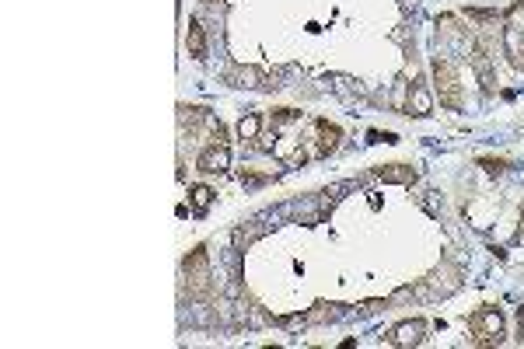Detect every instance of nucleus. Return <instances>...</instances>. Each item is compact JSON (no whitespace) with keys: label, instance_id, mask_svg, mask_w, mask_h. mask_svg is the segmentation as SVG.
I'll return each instance as SVG.
<instances>
[{"label":"nucleus","instance_id":"f257e3e1","mask_svg":"<svg viewBox=\"0 0 524 349\" xmlns=\"http://www.w3.org/2000/svg\"><path fill=\"white\" fill-rule=\"evenodd\" d=\"M182 269H186V293H189L193 300H210V297H213V272H210L207 248L196 245V248L186 255Z\"/></svg>","mask_w":524,"mask_h":349},{"label":"nucleus","instance_id":"f03ea898","mask_svg":"<svg viewBox=\"0 0 524 349\" xmlns=\"http://www.w3.org/2000/svg\"><path fill=\"white\" fill-rule=\"evenodd\" d=\"M468 343L472 346H500L504 343V315L497 307H479L468 315Z\"/></svg>","mask_w":524,"mask_h":349},{"label":"nucleus","instance_id":"7ed1b4c3","mask_svg":"<svg viewBox=\"0 0 524 349\" xmlns=\"http://www.w3.org/2000/svg\"><path fill=\"white\" fill-rule=\"evenodd\" d=\"M430 74H433V84H437V94H440V105H447V108H461V84H458V74H454V67L447 63V60H433V67H430Z\"/></svg>","mask_w":524,"mask_h":349},{"label":"nucleus","instance_id":"20e7f679","mask_svg":"<svg viewBox=\"0 0 524 349\" xmlns=\"http://www.w3.org/2000/svg\"><path fill=\"white\" fill-rule=\"evenodd\" d=\"M423 339H426V322H423V318H409V322H399L395 329L381 332V343H385V346H395V349L423 346Z\"/></svg>","mask_w":524,"mask_h":349},{"label":"nucleus","instance_id":"39448f33","mask_svg":"<svg viewBox=\"0 0 524 349\" xmlns=\"http://www.w3.org/2000/svg\"><path fill=\"white\" fill-rule=\"evenodd\" d=\"M196 168L203 174H224L231 168V151H227V144H210L207 151L200 154Z\"/></svg>","mask_w":524,"mask_h":349},{"label":"nucleus","instance_id":"423d86ee","mask_svg":"<svg viewBox=\"0 0 524 349\" xmlns=\"http://www.w3.org/2000/svg\"><path fill=\"white\" fill-rule=\"evenodd\" d=\"M472 67L479 70L483 91H486V94H493V91H497V74H493V63H490V56H486V46H483V42H475V46H472Z\"/></svg>","mask_w":524,"mask_h":349},{"label":"nucleus","instance_id":"0eeeda50","mask_svg":"<svg viewBox=\"0 0 524 349\" xmlns=\"http://www.w3.org/2000/svg\"><path fill=\"white\" fill-rule=\"evenodd\" d=\"M314 126H318V158H328V154L339 147V140H343V129H339L336 122H328V119H318Z\"/></svg>","mask_w":524,"mask_h":349},{"label":"nucleus","instance_id":"6e6552de","mask_svg":"<svg viewBox=\"0 0 524 349\" xmlns=\"http://www.w3.org/2000/svg\"><path fill=\"white\" fill-rule=\"evenodd\" d=\"M227 81L234 87H276V84H269V77H266L259 67H234V70L227 74Z\"/></svg>","mask_w":524,"mask_h":349},{"label":"nucleus","instance_id":"1a4fd4ad","mask_svg":"<svg viewBox=\"0 0 524 349\" xmlns=\"http://www.w3.org/2000/svg\"><path fill=\"white\" fill-rule=\"evenodd\" d=\"M374 174L381 182H395V185H413L419 178V172L413 165H381V168H374Z\"/></svg>","mask_w":524,"mask_h":349},{"label":"nucleus","instance_id":"9d476101","mask_svg":"<svg viewBox=\"0 0 524 349\" xmlns=\"http://www.w3.org/2000/svg\"><path fill=\"white\" fill-rule=\"evenodd\" d=\"M406 108H409V115H419V119L433 112V98H430V91H426L423 81H416V84L409 87V101H406Z\"/></svg>","mask_w":524,"mask_h":349},{"label":"nucleus","instance_id":"9b49d317","mask_svg":"<svg viewBox=\"0 0 524 349\" xmlns=\"http://www.w3.org/2000/svg\"><path fill=\"white\" fill-rule=\"evenodd\" d=\"M186 49H189V56H193V60H207V35H203V25H200V18H189Z\"/></svg>","mask_w":524,"mask_h":349},{"label":"nucleus","instance_id":"f8f14e48","mask_svg":"<svg viewBox=\"0 0 524 349\" xmlns=\"http://www.w3.org/2000/svg\"><path fill=\"white\" fill-rule=\"evenodd\" d=\"M259 129H262V115L259 112H245L241 122H238V137L241 140H259Z\"/></svg>","mask_w":524,"mask_h":349},{"label":"nucleus","instance_id":"ddd939ff","mask_svg":"<svg viewBox=\"0 0 524 349\" xmlns=\"http://www.w3.org/2000/svg\"><path fill=\"white\" fill-rule=\"evenodd\" d=\"M193 210H196V217H203L210 210V203H213V189H207V185H193Z\"/></svg>","mask_w":524,"mask_h":349},{"label":"nucleus","instance_id":"4468645a","mask_svg":"<svg viewBox=\"0 0 524 349\" xmlns=\"http://www.w3.org/2000/svg\"><path fill=\"white\" fill-rule=\"evenodd\" d=\"M504 39H507V56H511V63H514V67H524V60H521V35H518V28H504Z\"/></svg>","mask_w":524,"mask_h":349},{"label":"nucleus","instance_id":"2eb2a0df","mask_svg":"<svg viewBox=\"0 0 524 349\" xmlns=\"http://www.w3.org/2000/svg\"><path fill=\"white\" fill-rule=\"evenodd\" d=\"M179 112H182V126H189V133H196V126L207 119V108H196V105H193V108H186V105H182Z\"/></svg>","mask_w":524,"mask_h":349},{"label":"nucleus","instance_id":"dca6fc26","mask_svg":"<svg viewBox=\"0 0 524 349\" xmlns=\"http://www.w3.org/2000/svg\"><path fill=\"white\" fill-rule=\"evenodd\" d=\"M339 315V304H314V311H308V322H332Z\"/></svg>","mask_w":524,"mask_h":349},{"label":"nucleus","instance_id":"f3484780","mask_svg":"<svg viewBox=\"0 0 524 349\" xmlns=\"http://www.w3.org/2000/svg\"><path fill=\"white\" fill-rule=\"evenodd\" d=\"M479 168H486L490 174H504L507 172V161L504 158H479Z\"/></svg>","mask_w":524,"mask_h":349},{"label":"nucleus","instance_id":"a211bd4d","mask_svg":"<svg viewBox=\"0 0 524 349\" xmlns=\"http://www.w3.org/2000/svg\"><path fill=\"white\" fill-rule=\"evenodd\" d=\"M367 144H395V133H378V129H371V133H367Z\"/></svg>","mask_w":524,"mask_h":349},{"label":"nucleus","instance_id":"6ab92c4d","mask_svg":"<svg viewBox=\"0 0 524 349\" xmlns=\"http://www.w3.org/2000/svg\"><path fill=\"white\" fill-rule=\"evenodd\" d=\"M298 115H301L298 108H276V115H273V119H276V122H290V119H298Z\"/></svg>","mask_w":524,"mask_h":349},{"label":"nucleus","instance_id":"aec40b11","mask_svg":"<svg viewBox=\"0 0 524 349\" xmlns=\"http://www.w3.org/2000/svg\"><path fill=\"white\" fill-rule=\"evenodd\" d=\"M213 144H227V129H224L220 122L213 126Z\"/></svg>","mask_w":524,"mask_h":349},{"label":"nucleus","instance_id":"412c9836","mask_svg":"<svg viewBox=\"0 0 524 349\" xmlns=\"http://www.w3.org/2000/svg\"><path fill=\"white\" fill-rule=\"evenodd\" d=\"M241 182H252V185H259V182H266V174H255V172H241Z\"/></svg>","mask_w":524,"mask_h":349},{"label":"nucleus","instance_id":"4be33fe9","mask_svg":"<svg viewBox=\"0 0 524 349\" xmlns=\"http://www.w3.org/2000/svg\"><path fill=\"white\" fill-rule=\"evenodd\" d=\"M518 339L524 343V307H518Z\"/></svg>","mask_w":524,"mask_h":349}]
</instances>
